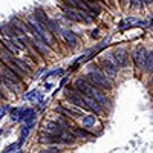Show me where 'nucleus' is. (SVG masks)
Returning a JSON list of instances; mask_svg holds the SVG:
<instances>
[{"instance_id":"7","label":"nucleus","mask_w":153,"mask_h":153,"mask_svg":"<svg viewBox=\"0 0 153 153\" xmlns=\"http://www.w3.org/2000/svg\"><path fill=\"white\" fill-rule=\"evenodd\" d=\"M115 58H117V63H118L121 68L129 66V58H127V52H126L124 48L115 49Z\"/></svg>"},{"instance_id":"9","label":"nucleus","mask_w":153,"mask_h":153,"mask_svg":"<svg viewBox=\"0 0 153 153\" xmlns=\"http://www.w3.org/2000/svg\"><path fill=\"white\" fill-rule=\"evenodd\" d=\"M63 3H66L72 9H78V11H87V3L83 0H63Z\"/></svg>"},{"instance_id":"3","label":"nucleus","mask_w":153,"mask_h":153,"mask_svg":"<svg viewBox=\"0 0 153 153\" xmlns=\"http://www.w3.org/2000/svg\"><path fill=\"white\" fill-rule=\"evenodd\" d=\"M101 66H103V74L107 76L109 80H112V78H115V76H117L118 68H117V65H113L110 60L104 58L103 61H101Z\"/></svg>"},{"instance_id":"25","label":"nucleus","mask_w":153,"mask_h":153,"mask_svg":"<svg viewBox=\"0 0 153 153\" xmlns=\"http://www.w3.org/2000/svg\"><path fill=\"white\" fill-rule=\"evenodd\" d=\"M17 147V144H12V146H9L8 149H6V152L5 153H9V152H14V149Z\"/></svg>"},{"instance_id":"23","label":"nucleus","mask_w":153,"mask_h":153,"mask_svg":"<svg viewBox=\"0 0 153 153\" xmlns=\"http://www.w3.org/2000/svg\"><path fill=\"white\" fill-rule=\"evenodd\" d=\"M28 98H29V100H34V98H40V95H38V92H37V91H34V92L28 94Z\"/></svg>"},{"instance_id":"19","label":"nucleus","mask_w":153,"mask_h":153,"mask_svg":"<svg viewBox=\"0 0 153 153\" xmlns=\"http://www.w3.org/2000/svg\"><path fill=\"white\" fill-rule=\"evenodd\" d=\"M143 69H144L146 72H152V71H153V52H147V54H146Z\"/></svg>"},{"instance_id":"15","label":"nucleus","mask_w":153,"mask_h":153,"mask_svg":"<svg viewBox=\"0 0 153 153\" xmlns=\"http://www.w3.org/2000/svg\"><path fill=\"white\" fill-rule=\"evenodd\" d=\"M34 17L38 20V22H40L42 25H43V26L45 28H48V23H49V19H48V16L45 14V11L43 9H40V8H37L35 9V12H34Z\"/></svg>"},{"instance_id":"14","label":"nucleus","mask_w":153,"mask_h":153,"mask_svg":"<svg viewBox=\"0 0 153 153\" xmlns=\"http://www.w3.org/2000/svg\"><path fill=\"white\" fill-rule=\"evenodd\" d=\"M0 43L3 45V48L8 51L11 55H17V54H19V48L12 43L11 40H8V38H2V40H0Z\"/></svg>"},{"instance_id":"10","label":"nucleus","mask_w":153,"mask_h":153,"mask_svg":"<svg viewBox=\"0 0 153 153\" xmlns=\"http://www.w3.org/2000/svg\"><path fill=\"white\" fill-rule=\"evenodd\" d=\"M84 106H86V109L92 110V112H95V113H101V110H103V107H101L95 100L89 98V97H84Z\"/></svg>"},{"instance_id":"28","label":"nucleus","mask_w":153,"mask_h":153,"mask_svg":"<svg viewBox=\"0 0 153 153\" xmlns=\"http://www.w3.org/2000/svg\"><path fill=\"white\" fill-rule=\"evenodd\" d=\"M91 2H100V0H91Z\"/></svg>"},{"instance_id":"2","label":"nucleus","mask_w":153,"mask_h":153,"mask_svg":"<svg viewBox=\"0 0 153 153\" xmlns=\"http://www.w3.org/2000/svg\"><path fill=\"white\" fill-rule=\"evenodd\" d=\"M86 81H89L97 89L100 87V89H107V91L112 89V81L100 71H89L87 75H86Z\"/></svg>"},{"instance_id":"8","label":"nucleus","mask_w":153,"mask_h":153,"mask_svg":"<svg viewBox=\"0 0 153 153\" xmlns=\"http://www.w3.org/2000/svg\"><path fill=\"white\" fill-rule=\"evenodd\" d=\"M146 54H147V52H146L144 46H138V48L135 49V52H133V61H135V65H136L138 68H143Z\"/></svg>"},{"instance_id":"6","label":"nucleus","mask_w":153,"mask_h":153,"mask_svg":"<svg viewBox=\"0 0 153 153\" xmlns=\"http://www.w3.org/2000/svg\"><path fill=\"white\" fill-rule=\"evenodd\" d=\"M31 43L37 48V51H38V52H40L42 55H46V54L49 52V48L46 46V43H43L34 32H31Z\"/></svg>"},{"instance_id":"20","label":"nucleus","mask_w":153,"mask_h":153,"mask_svg":"<svg viewBox=\"0 0 153 153\" xmlns=\"http://www.w3.org/2000/svg\"><path fill=\"white\" fill-rule=\"evenodd\" d=\"M95 123H97V120H95L94 115H86V117H83V120H81L83 127H94Z\"/></svg>"},{"instance_id":"17","label":"nucleus","mask_w":153,"mask_h":153,"mask_svg":"<svg viewBox=\"0 0 153 153\" xmlns=\"http://www.w3.org/2000/svg\"><path fill=\"white\" fill-rule=\"evenodd\" d=\"M12 65H14V66H16V68H17V69L22 72V74H23V72H29V71H31V66H28V65H26V63H25L23 60L16 58V57L12 58Z\"/></svg>"},{"instance_id":"4","label":"nucleus","mask_w":153,"mask_h":153,"mask_svg":"<svg viewBox=\"0 0 153 153\" xmlns=\"http://www.w3.org/2000/svg\"><path fill=\"white\" fill-rule=\"evenodd\" d=\"M66 97L71 100L72 104L86 109V106H84V97H83L78 91H75V89H74V91H66Z\"/></svg>"},{"instance_id":"12","label":"nucleus","mask_w":153,"mask_h":153,"mask_svg":"<svg viewBox=\"0 0 153 153\" xmlns=\"http://www.w3.org/2000/svg\"><path fill=\"white\" fill-rule=\"evenodd\" d=\"M63 112L65 115H68V117H81L83 112L80 109H75V107H65V106H60L57 107V112Z\"/></svg>"},{"instance_id":"1","label":"nucleus","mask_w":153,"mask_h":153,"mask_svg":"<svg viewBox=\"0 0 153 153\" xmlns=\"http://www.w3.org/2000/svg\"><path fill=\"white\" fill-rule=\"evenodd\" d=\"M75 91H78L83 97H89V98L95 100L101 107L107 106V98H106V95L101 92L100 89H97L95 86H92L89 81H86V80H83V78H78V80L75 81Z\"/></svg>"},{"instance_id":"18","label":"nucleus","mask_w":153,"mask_h":153,"mask_svg":"<svg viewBox=\"0 0 153 153\" xmlns=\"http://www.w3.org/2000/svg\"><path fill=\"white\" fill-rule=\"evenodd\" d=\"M0 31H2V34H3V38H8V40H11V42L17 37L16 32H14V29L11 28V25H5V26L0 29Z\"/></svg>"},{"instance_id":"11","label":"nucleus","mask_w":153,"mask_h":153,"mask_svg":"<svg viewBox=\"0 0 153 153\" xmlns=\"http://www.w3.org/2000/svg\"><path fill=\"white\" fill-rule=\"evenodd\" d=\"M46 132L49 133V135H54V136H58V133L63 130V127L60 126V124H57V123H54V121H49V123H46Z\"/></svg>"},{"instance_id":"24","label":"nucleus","mask_w":153,"mask_h":153,"mask_svg":"<svg viewBox=\"0 0 153 153\" xmlns=\"http://www.w3.org/2000/svg\"><path fill=\"white\" fill-rule=\"evenodd\" d=\"M130 3H132V6L138 8L139 5H141V0H130Z\"/></svg>"},{"instance_id":"21","label":"nucleus","mask_w":153,"mask_h":153,"mask_svg":"<svg viewBox=\"0 0 153 153\" xmlns=\"http://www.w3.org/2000/svg\"><path fill=\"white\" fill-rule=\"evenodd\" d=\"M74 136H81V138H86V136H91V133H89L87 130H84V129H76V130L74 132Z\"/></svg>"},{"instance_id":"13","label":"nucleus","mask_w":153,"mask_h":153,"mask_svg":"<svg viewBox=\"0 0 153 153\" xmlns=\"http://www.w3.org/2000/svg\"><path fill=\"white\" fill-rule=\"evenodd\" d=\"M12 58H14V55H11L5 48H0V61H2L6 68H9L12 65Z\"/></svg>"},{"instance_id":"22","label":"nucleus","mask_w":153,"mask_h":153,"mask_svg":"<svg viewBox=\"0 0 153 153\" xmlns=\"http://www.w3.org/2000/svg\"><path fill=\"white\" fill-rule=\"evenodd\" d=\"M60 150H58V147H49V149H45V150H42L40 153H58Z\"/></svg>"},{"instance_id":"16","label":"nucleus","mask_w":153,"mask_h":153,"mask_svg":"<svg viewBox=\"0 0 153 153\" xmlns=\"http://www.w3.org/2000/svg\"><path fill=\"white\" fill-rule=\"evenodd\" d=\"M42 144H58L60 143V138L54 136V135H40V139H38Z\"/></svg>"},{"instance_id":"5","label":"nucleus","mask_w":153,"mask_h":153,"mask_svg":"<svg viewBox=\"0 0 153 153\" xmlns=\"http://www.w3.org/2000/svg\"><path fill=\"white\" fill-rule=\"evenodd\" d=\"M63 35V38H65V42L69 48H75L76 45H78V37H76L72 31H68V29H61L60 32Z\"/></svg>"},{"instance_id":"27","label":"nucleus","mask_w":153,"mask_h":153,"mask_svg":"<svg viewBox=\"0 0 153 153\" xmlns=\"http://www.w3.org/2000/svg\"><path fill=\"white\" fill-rule=\"evenodd\" d=\"M150 83H152V84H153V75H152V78H150Z\"/></svg>"},{"instance_id":"26","label":"nucleus","mask_w":153,"mask_h":153,"mask_svg":"<svg viewBox=\"0 0 153 153\" xmlns=\"http://www.w3.org/2000/svg\"><path fill=\"white\" fill-rule=\"evenodd\" d=\"M152 2H153V0H144V3H146V5H152Z\"/></svg>"}]
</instances>
